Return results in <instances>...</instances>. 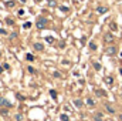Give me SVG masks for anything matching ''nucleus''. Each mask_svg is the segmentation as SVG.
<instances>
[{"instance_id":"nucleus-1","label":"nucleus","mask_w":122,"mask_h":121,"mask_svg":"<svg viewBox=\"0 0 122 121\" xmlns=\"http://www.w3.org/2000/svg\"><path fill=\"white\" fill-rule=\"evenodd\" d=\"M47 23H48V20H47L46 17H38V19H37V27H38V29H44V27L47 26Z\"/></svg>"},{"instance_id":"nucleus-2","label":"nucleus","mask_w":122,"mask_h":121,"mask_svg":"<svg viewBox=\"0 0 122 121\" xmlns=\"http://www.w3.org/2000/svg\"><path fill=\"white\" fill-rule=\"evenodd\" d=\"M105 53H107L108 56H114V54L117 53V47H114V46H109V47H107V49H105Z\"/></svg>"},{"instance_id":"nucleus-3","label":"nucleus","mask_w":122,"mask_h":121,"mask_svg":"<svg viewBox=\"0 0 122 121\" xmlns=\"http://www.w3.org/2000/svg\"><path fill=\"white\" fill-rule=\"evenodd\" d=\"M104 40H105V43H112V41H114V36H112L111 33H107L105 37H104Z\"/></svg>"},{"instance_id":"nucleus-4","label":"nucleus","mask_w":122,"mask_h":121,"mask_svg":"<svg viewBox=\"0 0 122 121\" xmlns=\"http://www.w3.org/2000/svg\"><path fill=\"white\" fill-rule=\"evenodd\" d=\"M107 7H102V6H98L97 7V13H99V14H102V13H107Z\"/></svg>"},{"instance_id":"nucleus-5","label":"nucleus","mask_w":122,"mask_h":121,"mask_svg":"<svg viewBox=\"0 0 122 121\" xmlns=\"http://www.w3.org/2000/svg\"><path fill=\"white\" fill-rule=\"evenodd\" d=\"M34 49H36L37 51H43V50H44V46H43L41 43H36V44H34Z\"/></svg>"},{"instance_id":"nucleus-6","label":"nucleus","mask_w":122,"mask_h":121,"mask_svg":"<svg viewBox=\"0 0 122 121\" xmlns=\"http://www.w3.org/2000/svg\"><path fill=\"white\" fill-rule=\"evenodd\" d=\"M105 108H107V111H108L109 114H114V113H115V108L111 107V104H105Z\"/></svg>"},{"instance_id":"nucleus-7","label":"nucleus","mask_w":122,"mask_h":121,"mask_svg":"<svg viewBox=\"0 0 122 121\" xmlns=\"http://www.w3.org/2000/svg\"><path fill=\"white\" fill-rule=\"evenodd\" d=\"M0 105H6V107H10V103L7 100H4L3 97H0Z\"/></svg>"},{"instance_id":"nucleus-8","label":"nucleus","mask_w":122,"mask_h":121,"mask_svg":"<svg viewBox=\"0 0 122 121\" xmlns=\"http://www.w3.org/2000/svg\"><path fill=\"white\" fill-rule=\"evenodd\" d=\"M102 117H104L102 113H95V116H94V118L97 121H102Z\"/></svg>"},{"instance_id":"nucleus-9","label":"nucleus","mask_w":122,"mask_h":121,"mask_svg":"<svg viewBox=\"0 0 122 121\" xmlns=\"http://www.w3.org/2000/svg\"><path fill=\"white\" fill-rule=\"evenodd\" d=\"M95 93H97V95H99V97H104V95H107V93L105 91H102V90H95Z\"/></svg>"},{"instance_id":"nucleus-10","label":"nucleus","mask_w":122,"mask_h":121,"mask_svg":"<svg viewBox=\"0 0 122 121\" xmlns=\"http://www.w3.org/2000/svg\"><path fill=\"white\" fill-rule=\"evenodd\" d=\"M109 29H111L112 31H117V30H118V26H117V23H111V24H109Z\"/></svg>"},{"instance_id":"nucleus-11","label":"nucleus","mask_w":122,"mask_h":121,"mask_svg":"<svg viewBox=\"0 0 122 121\" xmlns=\"http://www.w3.org/2000/svg\"><path fill=\"white\" fill-rule=\"evenodd\" d=\"M46 41H47L48 44H53V43H54V37H51V36H48V37H46Z\"/></svg>"},{"instance_id":"nucleus-12","label":"nucleus","mask_w":122,"mask_h":121,"mask_svg":"<svg viewBox=\"0 0 122 121\" xmlns=\"http://www.w3.org/2000/svg\"><path fill=\"white\" fill-rule=\"evenodd\" d=\"M87 104H88L90 107H94V105H95V103H94L92 98H87Z\"/></svg>"},{"instance_id":"nucleus-13","label":"nucleus","mask_w":122,"mask_h":121,"mask_svg":"<svg viewBox=\"0 0 122 121\" xmlns=\"http://www.w3.org/2000/svg\"><path fill=\"white\" fill-rule=\"evenodd\" d=\"M74 104H75L78 108H80V107H82V101H81V100H75V101H74Z\"/></svg>"},{"instance_id":"nucleus-14","label":"nucleus","mask_w":122,"mask_h":121,"mask_svg":"<svg viewBox=\"0 0 122 121\" xmlns=\"http://www.w3.org/2000/svg\"><path fill=\"white\" fill-rule=\"evenodd\" d=\"M94 68H95L97 71H99V70H101V64H99V63H94Z\"/></svg>"},{"instance_id":"nucleus-15","label":"nucleus","mask_w":122,"mask_h":121,"mask_svg":"<svg viewBox=\"0 0 122 121\" xmlns=\"http://www.w3.org/2000/svg\"><path fill=\"white\" fill-rule=\"evenodd\" d=\"M61 121H70L68 116H67V114H61Z\"/></svg>"},{"instance_id":"nucleus-16","label":"nucleus","mask_w":122,"mask_h":121,"mask_svg":"<svg viewBox=\"0 0 122 121\" xmlns=\"http://www.w3.org/2000/svg\"><path fill=\"white\" fill-rule=\"evenodd\" d=\"M26 60H27V61H33V60H34L33 54H26Z\"/></svg>"},{"instance_id":"nucleus-17","label":"nucleus","mask_w":122,"mask_h":121,"mask_svg":"<svg viewBox=\"0 0 122 121\" xmlns=\"http://www.w3.org/2000/svg\"><path fill=\"white\" fill-rule=\"evenodd\" d=\"M112 81H114L112 77H107V78H105V83H107V84H112Z\"/></svg>"},{"instance_id":"nucleus-18","label":"nucleus","mask_w":122,"mask_h":121,"mask_svg":"<svg viewBox=\"0 0 122 121\" xmlns=\"http://www.w3.org/2000/svg\"><path fill=\"white\" fill-rule=\"evenodd\" d=\"M90 49H91V50H97V44H95L94 41H91V43H90Z\"/></svg>"},{"instance_id":"nucleus-19","label":"nucleus","mask_w":122,"mask_h":121,"mask_svg":"<svg viewBox=\"0 0 122 121\" xmlns=\"http://www.w3.org/2000/svg\"><path fill=\"white\" fill-rule=\"evenodd\" d=\"M23 27H24V29H30V27H31V23H30V22H26V23L23 24Z\"/></svg>"},{"instance_id":"nucleus-20","label":"nucleus","mask_w":122,"mask_h":121,"mask_svg":"<svg viewBox=\"0 0 122 121\" xmlns=\"http://www.w3.org/2000/svg\"><path fill=\"white\" fill-rule=\"evenodd\" d=\"M6 6H7V7H13V6H14V1H13V0H10V1H7V3H6Z\"/></svg>"},{"instance_id":"nucleus-21","label":"nucleus","mask_w":122,"mask_h":121,"mask_svg":"<svg viewBox=\"0 0 122 121\" xmlns=\"http://www.w3.org/2000/svg\"><path fill=\"white\" fill-rule=\"evenodd\" d=\"M0 114H1V116H7V114H9V111L3 108V110H0Z\"/></svg>"},{"instance_id":"nucleus-22","label":"nucleus","mask_w":122,"mask_h":121,"mask_svg":"<svg viewBox=\"0 0 122 121\" xmlns=\"http://www.w3.org/2000/svg\"><path fill=\"white\" fill-rule=\"evenodd\" d=\"M50 94H51V97H53V98H57V93H56L54 90H51V91H50Z\"/></svg>"},{"instance_id":"nucleus-23","label":"nucleus","mask_w":122,"mask_h":121,"mask_svg":"<svg viewBox=\"0 0 122 121\" xmlns=\"http://www.w3.org/2000/svg\"><path fill=\"white\" fill-rule=\"evenodd\" d=\"M54 77H56V78H61V73H58V71H54Z\"/></svg>"},{"instance_id":"nucleus-24","label":"nucleus","mask_w":122,"mask_h":121,"mask_svg":"<svg viewBox=\"0 0 122 121\" xmlns=\"http://www.w3.org/2000/svg\"><path fill=\"white\" fill-rule=\"evenodd\" d=\"M14 118H16V121H21V116H20V114H17Z\"/></svg>"},{"instance_id":"nucleus-25","label":"nucleus","mask_w":122,"mask_h":121,"mask_svg":"<svg viewBox=\"0 0 122 121\" xmlns=\"http://www.w3.org/2000/svg\"><path fill=\"white\" fill-rule=\"evenodd\" d=\"M27 70H29V73H31V74H33V73H34V68H33V67H29V68H27Z\"/></svg>"},{"instance_id":"nucleus-26","label":"nucleus","mask_w":122,"mask_h":121,"mask_svg":"<svg viewBox=\"0 0 122 121\" xmlns=\"http://www.w3.org/2000/svg\"><path fill=\"white\" fill-rule=\"evenodd\" d=\"M1 73H3V67H0V74H1Z\"/></svg>"},{"instance_id":"nucleus-27","label":"nucleus","mask_w":122,"mask_h":121,"mask_svg":"<svg viewBox=\"0 0 122 121\" xmlns=\"http://www.w3.org/2000/svg\"><path fill=\"white\" fill-rule=\"evenodd\" d=\"M119 121H122V114H119Z\"/></svg>"},{"instance_id":"nucleus-28","label":"nucleus","mask_w":122,"mask_h":121,"mask_svg":"<svg viewBox=\"0 0 122 121\" xmlns=\"http://www.w3.org/2000/svg\"><path fill=\"white\" fill-rule=\"evenodd\" d=\"M119 71H121V74H122V68H121V70H119Z\"/></svg>"},{"instance_id":"nucleus-29","label":"nucleus","mask_w":122,"mask_h":121,"mask_svg":"<svg viewBox=\"0 0 122 121\" xmlns=\"http://www.w3.org/2000/svg\"><path fill=\"white\" fill-rule=\"evenodd\" d=\"M36 1H41V0H36Z\"/></svg>"}]
</instances>
